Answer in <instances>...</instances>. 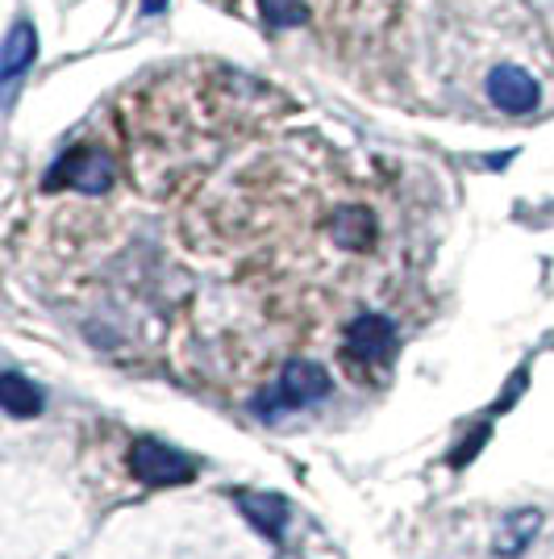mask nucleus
<instances>
[{
	"instance_id": "nucleus-9",
	"label": "nucleus",
	"mask_w": 554,
	"mask_h": 559,
	"mask_svg": "<svg viewBox=\"0 0 554 559\" xmlns=\"http://www.w3.org/2000/svg\"><path fill=\"white\" fill-rule=\"evenodd\" d=\"M0 405H4L9 418L26 422V418H38V414H42V393H38L22 372H4L0 376Z\"/></svg>"
},
{
	"instance_id": "nucleus-13",
	"label": "nucleus",
	"mask_w": 554,
	"mask_h": 559,
	"mask_svg": "<svg viewBox=\"0 0 554 559\" xmlns=\"http://www.w3.org/2000/svg\"><path fill=\"white\" fill-rule=\"evenodd\" d=\"M526 380H529V372H526V368H517V372H513V380H508V393H504V397L492 405V414H504V409H513V401L526 393Z\"/></svg>"
},
{
	"instance_id": "nucleus-14",
	"label": "nucleus",
	"mask_w": 554,
	"mask_h": 559,
	"mask_svg": "<svg viewBox=\"0 0 554 559\" xmlns=\"http://www.w3.org/2000/svg\"><path fill=\"white\" fill-rule=\"evenodd\" d=\"M163 9V0H146V13H158Z\"/></svg>"
},
{
	"instance_id": "nucleus-10",
	"label": "nucleus",
	"mask_w": 554,
	"mask_h": 559,
	"mask_svg": "<svg viewBox=\"0 0 554 559\" xmlns=\"http://www.w3.org/2000/svg\"><path fill=\"white\" fill-rule=\"evenodd\" d=\"M538 531H542V513H538V509H517V513H508L501 534H497V556H521Z\"/></svg>"
},
{
	"instance_id": "nucleus-6",
	"label": "nucleus",
	"mask_w": 554,
	"mask_h": 559,
	"mask_svg": "<svg viewBox=\"0 0 554 559\" xmlns=\"http://www.w3.org/2000/svg\"><path fill=\"white\" fill-rule=\"evenodd\" d=\"M234 501H237V509L246 513L250 526H259L271 543H284L288 522H292V509L280 493H234Z\"/></svg>"
},
{
	"instance_id": "nucleus-1",
	"label": "nucleus",
	"mask_w": 554,
	"mask_h": 559,
	"mask_svg": "<svg viewBox=\"0 0 554 559\" xmlns=\"http://www.w3.org/2000/svg\"><path fill=\"white\" fill-rule=\"evenodd\" d=\"M330 393H334V380H330V372L317 359H292L288 368L280 372V380H275V389L255 397V414L263 422L267 418L275 422L280 409H305V405L325 401Z\"/></svg>"
},
{
	"instance_id": "nucleus-7",
	"label": "nucleus",
	"mask_w": 554,
	"mask_h": 559,
	"mask_svg": "<svg viewBox=\"0 0 554 559\" xmlns=\"http://www.w3.org/2000/svg\"><path fill=\"white\" fill-rule=\"evenodd\" d=\"M330 234L346 251H371V242H375V217L363 205H343L338 214L330 217Z\"/></svg>"
},
{
	"instance_id": "nucleus-5",
	"label": "nucleus",
	"mask_w": 554,
	"mask_h": 559,
	"mask_svg": "<svg viewBox=\"0 0 554 559\" xmlns=\"http://www.w3.org/2000/svg\"><path fill=\"white\" fill-rule=\"evenodd\" d=\"M488 97L504 113H529V109H538L542 88H538V80L529 72L504 63V67H492V76H488Z\"/></svg>"
},
{
	"instance_id": "nucleus-8",
	"label": "nucleus",
	"mask_w": 554,
	"mask_h": 559,
	"mask_svg": "<svg viewBox=\"0 0 554 559\" xmlns=\"http://www.w3.org/2000/svg\"><path fill=\"white\" fill-rule=\"evenodd\" d=\"M34 54H38V34L29 22H17L4 38V51H0V76L13 84L26 67H34Z\"/></svg>"
},
{
	"instance_id": "nucleus-12",
	"label": "nucleus",
	"mask_w": 554,
	"mask_h": 559,
	"mask_svg": "<svg viewBox=\"0 0 554 559\" xmlns=\"http://www.w3.org/2000/svg\"><path fill=\"white\" fill-rule=\"evenodd\" d=\"M492 439V427H475L472 439H463L459 443V452H450V468H463V463H472L475 455H479V447Z\"/></svg>"
},
{
	"instance_id": "nucleus-4",
	"label": "nucleus",
	"mask_w": 554,
	"mask_h": 559,
	"mask_svg": "<svg viewBox=\"0 0 554 559\" xmlns=\"http://www.w3.org/2000/svg\"><path fill=\"white\" fill-rule=\"evenodd\" d=\"M346 355L359 364H388L396 351V326L384 314H359L343 334Z\"/></svg>"
},
{
	"instance_id": "nucleus-11",
	"label": "nucleus",
	"mask_w": 554,
	"mask_h": 559,
	"mask_svg": "<svg viewBox=\"0 0 554 559\" xmlns=\"http://www.w3.org/2000/svg\"><path fill=\"white\" fill-rule=\"evenodd\" d=\"M259 13H263V22L271 29H288L309 22V9L300 0H259Z\"/></svg>"
},
{
	"instance_id": "nucleus-3",
	"label": "nucleus",
	"mask_w": 554,
	"mask_h": 559,
	"mask_svg": "<svg viewBox=\"0 0 554 559\" xmlns=\"http://www.w3.org/2000/svg\"><path fill=\"white\" fill-rule=\"evenodd\" d=\"M59 188H76V192H88V196H101V192L113 188V163L92 147H72L47 171V192H59Z\"/></svg>"
},
{
	"instance_id": "nucleus-2",
	"label": "nucleus",
	"mask_w": 554,
	"mask_h": 559,
	"mask_svg": "<svg viewBox=\"0 0 554 559\" xmlns=\"http://www.w3.org/2000/svg\"><path fill=\"white\" fill-rule=\"evenodd\" d=\"M130 472H133V480H142V484H151V488L192 484V477H196V459L184 455L180 447L158 443V439H133Z\"/></svg>"
}]
</instances>
